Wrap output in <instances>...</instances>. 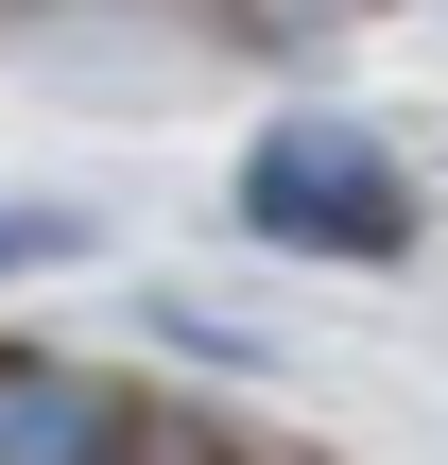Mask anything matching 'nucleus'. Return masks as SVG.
<instances>
[{
  "instance_id": "20e7f679",
  "label": "nucleus",
  "mask_w": 448,
  "mask_h": 465,
  "mask_svg": "<svg viewBox=\"0 0 448 465\" xmlns=\"http://www.w3.org/2000/svg\"><path fill=\"white\" fill-rule=\"evenodd\" d=\"M52 259H86V224L69 207H0V276H52Z\"/></svg>"
},
{
  "instance_id": "f257e3e1",
  "label": "nucleus",
  "mask_w": 448,
  "mask_h": 465,
  "mask_svg": "<svg viewBox=\"0 0 448 465\" xmlns=\"http://www.w3.org/2000/svg\"><path fill=\"white\" fill-rule=\"evenodd\" d=\"M242 242H276V259H414V173L363 138V121H276V138H242Z\"/></svg>"
},
{
  "instance_id": "f03ea898",
  "label": "nucleus",
  "mask_w": 448,
  "mask_h": 465,
  "mask_svg": "<svg viewBox=\"0 0 448 465\" xmlns=\"http://www.w3.org/2000/svg\"><path fill=\"white\" fill-rule=\"evenodd\" d=\"M0 465H138V397L52 345H0Z\"/></svg>"
},
{
  "instance_id": "7ed1b4c3",
  "label": "nucleus",
  "mask_w": 448,
  "mask_h": 465,
  "mask_svg": "<svg viewBox=\"0 0 448 465\" xmlns=\"http://www.w3.org/2000/svg\"><path fill=\"white\" fill-rule=\"evenodd\" d=\"M328 17H380V0H224L242 52H294V35H328Z\"/></svg>"
}]
</instances>
